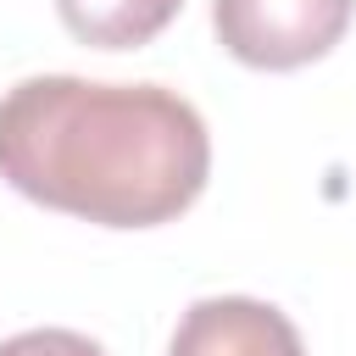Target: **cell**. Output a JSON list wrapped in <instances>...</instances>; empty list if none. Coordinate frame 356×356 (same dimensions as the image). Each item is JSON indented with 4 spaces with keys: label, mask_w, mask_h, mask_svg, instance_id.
Returning a JSON list of instances; mask_svg holds the SVG:
<instances>
[{
    "label": "cell",
    "mask_w": 356,
    "mask_h": 356,
    "mask_svg": "<svg viewBox=\"0 0 356 356\" xmlns=\"http://www.w3.org/2000/svg\"><path fill=\"white\" fill-rule=\"evenodd\" d=\"M211 172L200 111L161 83L28 78L0 100V178L100 228H156L195 206Z\"/></svg>",
    "instance_id": "cell-1"
},
{
    "label": "cell",
    "mask_w": 356,
    "mask_h": 356,
    "mask_svg": "<svg viewBox=\"0 0 356 356\" xmlns=\"http://www.w3.org/2000/svg\"><path fill=\"white\" fill-rule=\"evenodd\" d=\"M356 0H217L211 22L228 56L245 67L289 72L328 56L350 28Z\"/></svg>",
    "instance_id": "cell-2"
},
{
    "label": "cell",
    "mask_w": 356,
    "mask_h": 356,
    "mask_svg": "<svg viewBox=\"0 0 356 356\" xmlns=\"http://www.w3.org/2000/svg\"><path fill=\"white\" fill-rule=\"evenodd\" d=\"M167 356H306V350L278 306L250 295H211L184 312Z\"/></svg>",
    "instance_id": "cell-3"
},
{
    "label": "cell",
    "mask_w": 356,
    "mask_h": 356,
    "mask_svg": "<svg viewBox=\"0 0 356 356\" xmlns=\"http://www.w3.org/2000/svg\"><path fill=\"white\" fill-rule=\"evenodd\" d=\"M184 0H56L61 22L72 39L100 44V50H128V44H150Z\"/></svg>",
    "instance_id": "cell-4"
},
{
    "label": "cell",
    "mask_w": 356,
    "mask_h": 356,
    "mask_svg": "<svg viewBox=\"0 0 356 356\" xmlns=\"http://www.w3.org/2000/svg\"><path fill=\"white\" fill-rule=\"evenodd\" d=\"M0 356H106V350L72 328H28V334H11Z\"/></svg>",
    "instance_id": "cell-5"
}]
</instances>
